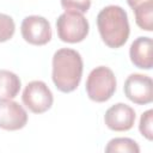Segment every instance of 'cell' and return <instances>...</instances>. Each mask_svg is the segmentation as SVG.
I'll return each instance as SVG.
<instances>
[{"instance_id": "cell-2", "label": "cell", "mask_w": 153, "mask_h": 153, "mask_svg": "<svg viewBox=\"0 0 153 153\" xmlns=\"http://www.w3.org/2000/svg\"><path fill=\"white\" fill-rule=\"evenodd\" d=\"M97 27L102 41L112 49L124 45L130 32L128 14L117 5H109L99 11L97 16Z\"/></svg>"}, {"instance_id": "cell-5", "label": "cell", "mask_w": 153, "mask_h": 153, "mask_svg": "<svg viewBox=\"0 0 153 153\" xmlns=\"http://www.w3.org/2000/svg\"><path fill=\"white\" fill-rule=\"evenodd\" d=\"M23 104L33 114H43L48 111L53 103L54 97L44 81L33 80L27 82L22 96Z\"/></svg>"}, {"instance_id": "cell-9", "label": "cell", "mask_w": 153, "mask_h": 153, "mask_svg": "<svg viewBox=\"0 0 153 153\" xmlns=\"http://www.w3.org/2000/svg\"><path fill=\"white\" fill-rule=\"evenodd\" d=\"M135 111L131 106L124 103H116L110 106L104 115V122L110 130L127 131L135 123Z\"/></svg>"}, {"instance_id": "cell-1", "label": "cell", "mask_w": 153, "mask_h": 153, "mask_svg": "<svg viewBox=\"0 0 153 153\" xmlns=\"http://www.w3.org/2000/svg\"><path fill=\"white\" fill-rule=\"evenodd\" d=\"M82 57L71 48H61L56 50L51 60V79L55 87L69 93L76 90L82 76Z\"/></svg>"}, {"instance_id": "cell-14", "label": "cell", "mask_w": 153, "mask_h": 153, "mask_svg": "<svg viewBox=\"0 0 153 153\" xmlns=\"http://www.w3.org/2000/svg\"><path fill=\"white\" fill-rule=\"evenodd\" d=\"M16 31V24L11 16L0 13V43L11 39Z\"/></svg>"}, {"instance_id": "cell-15", "label": "cell", "mask_w": 153, "mask_h": 153, "mask_svg": "<svg viewBox=\"0 0 153 153\" xmlns=\"http://www.w3.org/2000/svg\"><path fill=\"white\" fill-rule=\"evenodd\" d=\"M139 130L142 136H145L147 140H153V110L149 109L145 111L140 117L139 123Z\"/></svg>"}, {"instance_id": "cell-8", "label": "cell", "mask_w": 153, "mask_h": 153, "mask_svg": "<svg viewBox=\"0 0 153 153\" xmlns=\"http://www.w3.org/2000/svg\"><path fill=\"white\" fill-rule=\"evenodd\" d=\"M27 123V112L12 99H0V128L4 130H19Z\"/></svg>"}, {"instance_id": "cell-13", "label": "cell", "mask_w": 153, "mask_h": 153, "mask_svg": "<svg viewBox=\"0 0 153 153\" xmlns=\"http://www.w3.org/2000/svg\"><path fill=\"white\" fill-rule=\"evenodd\" d=\"M106 153H115V152H122V153H139L140 147L136 141L129 137H115L111 139L106 147Z\"/></svg>"}, {"instance_id": "cell-6", "label": "cell", "mask_w": 153, "mask_h": 153, "mask_svg": "<svg viewBox=\"0 0 153 153\" xmlns=\"http://www.w3.org/2000/svg\"><path fill=\"white\" fill-rule=\"evenodd\" d=\"M20 33L24 41L32 45H44L53 36L50 23L41 16L25 17L20 25Z\"/></svg>"}, {"instance_id": "cell-10", "label": "cell", "mask_w": 153, "mask_h": 153, "mask_svg": "<svg viewBox=\"0 0 153 153\" xmlns=\"http://www.w3.org/2000/svg\"><path fill=\"white\" fill-rule=\"evenodd\" d=\"M131 63L141 69H151L153 66V42L151 37H137L129 48Z\"/></svg>"}, {"instance_id": "cell-16", "label": "cell", "mask_w": 153, "mask_h": 153, "mask_svg": "<svg viewBox=\"0 0 153 153\" xmlns=\"http://www.w3.org/2000/svg\"><path fill=\"white\" fill-rule=\"evenodd\" d=\"M61 6L66 11L86 13L91 7V0H61Z\"/></svg>"}, {"instance_id": "cell-12", "label": "cell", "mask_w": 153, "mask_h": 153, "mask_svg": "<svg viewBox=\"0 0 153 153\" xmlns=\"http://www.w3.org/2000/svg\"><path fill=\"white\" fill-rule=\"evenodd\" d=\"M133 11L135 14L136 25L141 30L151 32L153 30V2L143 4Z\"/></svg>"}, {"instance_id": "cell-7", "label": "cell", "mask_w": 153, "mask_h": 153, "mask_svg": "<svg viewBox=\"0 0 153 153\" xmlns=\"http://www.w3.org/2000/svg\"><path fill=\"white\" fill-rule=\"evenodd\" d=\"M123 91L126 97L137 105H146L153 100V81L145 74H130L124 81Z\"/></svg>"}, {"instance_id": "cell-4", "label": "cell", "mask_w": 153, "mask_h": 153, "mask_svg": "<svg viewBox=\"0 0 153 153\" xmlns=\"http://www.w3.org/2000/svg\"><path fill=\"white\" fill-rule=\"evenodd\" d=\"M56 31L62 42L79 43L87 37L90 25L82 13L66 11L56 20Z\"/></svg>"}, {"instance_id": "cell-11", "label": "cell", "mask_w": 153, "mask_h": 153, "mask_svg": "<svg viewBox=\"0 0 153 153\" xmlns=\"http://www.w3.org/2000/svg\"><path fill=\"white\" fill-rule=\"evenodd\" d=\"M22 87L19 76L7 69H0V99H13Z\"/></svg>"}, {"instance_id": "cell-17", "label": "cell", "mask_w": 153, "mask_h": 153, "mask_svg": "<svg viewBox=\"0 0 153 153\" xmlns=\"http://www.w3.org/2000/svg\"><path fill=\"white\" fill-rule=\"evenodd\" d=\"M147 2H153V0H127V4L133 10L139 7V6H141V5H143V4H147Z\"/></svg>"}, {"instance_id": "cell-3", "label": "cell", "mask_w": 153, "mask_h": 153, "mask_svg": "<svg viewBox=\"0 0 153 153\" xmlns=\"http://www.w3.org/2000/svg\"><path fill=\"white\" fill-rule=\"evenodd\" d=\"M116 85L117 81L114 72L106 66H98L90 72L85 88L91 100L104 103L114 96Z\"/></svg>"}]
</instances>
